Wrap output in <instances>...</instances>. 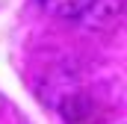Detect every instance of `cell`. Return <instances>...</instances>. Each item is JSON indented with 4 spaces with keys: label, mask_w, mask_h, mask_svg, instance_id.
<instances>
[{
    "label": "cell",
    "mask_w": 127,
    "mask_h": 124,
    "mask_svg": "<svg viewBox=\"0 0 127 124\" xmlns=\"http://www.w3.org/2000/svg\"><path fill=\"white\" fill-rule=\"evenodd\" d=\"M44 6V12L56 15V18H65V21H80V18H89L95 15L100 0H38Z\"/></svg>",
    "instance_id": "cell-1"
}]
</instances>
